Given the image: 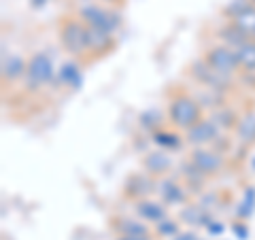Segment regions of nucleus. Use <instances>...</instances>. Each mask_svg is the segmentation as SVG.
Returning a JSON list of instances; mask_svg holds the SVG:
<instances>
[{
  "instance_id": "obj_1",
  "label": "nucleus",
  "mask_w": 255,
  "mask_h": 240,
  "mask_svg": "<svg viewBox=\"0 0 255 240\" xmlns=\"http://www.w3.org/2000/svg\"><path fill=\"white\" fill-rule=\"evenodd\" d=\"M204 117L206 111L194 92H189L183 85L168 90V96H166V119H168V125L185 134L196 123H200Z\"/></svg>"
},
{
  "instance_id": "obj_2",
  "label": "nucleus",
  "mask_w": 255,
  "mask_h": 240,
  "mask_svg": "<svg viewBox=\"0 0 255 240\" xmlns=\"http://www.w3.org/2000/svg\"><path fill=\"white\" fill-rule=\"evenodd\" d=\"M58 43L70 60L87 66V26L77 13H64L58 19Z\"/></svg>"
},
{
  "instance_id": "obj_3",
  "label": "nucleus",
  "mask_w": 255,
  "mask_h": 240,
  "mask_svg": "<svg viewBox=\"0 0 255 240\" xmlns=\"http://www.w3.org/2000/svg\"><path fill=\"white\" fill-rule=\"evenodd\" d=\"M58 70L53 58L47 51H32L26 60V77H23V92L30 96H38L55 85Z\"/></svg>"
},
{
  "instance_id": "obj_4",
  "label": "nucleus",
  "mask_w": 255,
  "mask_h": 240,
  "mask_svg": "<svg viewBox=\"0 0 255 240\" xmlns=\"http://www.w3.org/2000/svg\"><path fill=\"white\" fill-rule=\"evenodd\" d=\"M75 13L79 15V19H81L87 28H98V30L111 32V34H117L119 28H122V23H124L122 11L102 4L98 0L81 4Z\"/></svg>"
},
{
  "instance_id": "obj_5",
  "label": "nucleus",
  "mask_w": 255,
  "mask_h": 240,
  "mask_svg": "<svg viewBox=\"0 0 255 240\" xmlns=\"http://www.w3.org/2000/svg\"><path fill=\"white\" fill-rule=\"evenodd\" d=\"M200 58L206 62V66H209L211 70H215L217 75L226 77V79H232V81H234L238 75H243L241 64H238L236 49H232V47L223 45L219 41L206 45L202 49Z\"/></svg>"
},
{
  "instance_id": "obj_6",
  "label": "nucleus",
  "mask_w": 255,
  "mask_h": 240,
  "mask_svg": "<svg viewBox=\"0 0 255 240\" xmlns=\"http://www.w3.org/2000/svg\"><path fill=\"white\" fill-rule=\"evenodd\" d=\"M185 159L200 174H204L209 181L223 174V170L230 166L228 153L223 149H217V147H194V149L187 151Z\"/></svg>"
},
{
  "instance_id": "obj_7",
  "label": "nucleus",
  "mask_w": 255,
  "mask_h": 240,
  "mask_svg": "<svg viewBox=\"0 0 255 240\" xmlns=\"http://www.w3.org/2000/svg\"><path fill=\"white\" fill-rule=\"evenodd\" d=\"M155 196L162 200L168 209H183V206L189 204L191 200H196L177 172H172V174H168V177L157 181Z\"/></svg>"
},
{
  "instance_id": "obj_8",
  "label": "nucleus",
  "mask_w": 255,
  "mask_h": 240,
  "mask_svg": "<svg viewBox=\"0 0 255 240\" xmlns=\"http://www.w3.org/2000/svg\"><path fill=\"white\" fill-rule=\"evenodd\" d=\"M157 191V181L153 177H149L147 172H132L124 179V185H122V198L128 200L130 204L138 202V200H145V198H153Z\"/></svg>"
},
{
  "instance_id": "obj_9",
  "label": "nucleus",
  "mask_w": 255,
  "mask_h": 240,
  "mask_svg": "<svg viewBox=\"0 0 255 240\" xmlns=\"http://www.w3.org/2000/svg\"><path fill=\"white\" fill-rule=\"evenodd\" d=\"M117 49V34L98 30V28H87V66L94 62H100L109 58Z\"/></svg>"
},
{
  "instance_id": "obj_10",
  "label": "nucleus",
  "mask_w": 255,
  "mask_h": 240,
  "mask_svg": "<svg viewBox=\"0 0 255 240\" xmlns=\"http://www.w3.org/2000/svg\"><path fill=\"white\" fill-rule=\"evenodd\" d=\"M140 168H142V172L149 174V177H153L155 181H159V179L172 174V170H174V157H172V153H168V151L155 147V149L147 151V153H142Z\"/></svg>"
},
{
  "instance_id": "obj_11",
  "label": "nucleus",
  "mask_w": 255,
  "mask_h": 240,
  "mask_svg": "<svg viewBox=\"0 0 255 240\" xmlns=\"http://www.w3.org/2000/svg\"><path fill=\"white\" fill-rule=\"evenodd\" d=\"M221 136H223L221 127L213 121L211 115H206L200 123H196L191 130L185 132V142H187L189 149H194V147H213Z\"/></svg>"
},
{
  "instance_id": "obj_12",
  "label": "nucleus",
  "mask_w": 255,
  "mask_h": 240,
  "mask_svg": "<svg viewBox=\"0 0 255 240\" xmlns=\"http://www.w3.org/2000/svg\"><path fill=\"white\" fill-rule=\"evenodd\" d=\"M109 228L113 236H155L153 228L138 217H130L124 213H113L109 217ZM157 238V236H155Z\"/></svg>"
},
{
  "instance_id": "obj_13",
  "label": "nucleus",
  "mask_w": 255,
  "mask_h": 240,
  "mask_svg": "<svg viewBox=\"0 0 255 240\" xmlns=\"http://www.w3.org/2000/svg\"><path fill=\"white\" fill-rule=\"evenodd\" d=\"M223 15H226V21H232L247 38H255V6L249 4V0L226 6Z\"/></svg>"
},
{
  "instance_id": "obj_14",
  "label": "nucleus",
  "mask_w": 255,
  "mask_h": 240,
  "mask_svg": "<svg viewBox=\"0 0 255 240\" xmlns=\"http://www.w3.org/2000/svg\"><path fill=\"white\" fill-rule=\"evenodd\" d=\"M134 209V215L138 219H142L145 223H149L151 228L159 223L162 219H166L170 215V209L166 206L162 200H155V198H145V200H138V202L132 204Z\"/></svg>"
},
{
  "instance_id": "obj_15",
  "label": "nucleus",
  "mask_w": 255,
  "mask_h": 240,
  "mask_svg": "<svg viewBox=\"0 0 255 240\" xmlns=\"http://www.w3.org/2000/svg\"><path fill=\"white\" fill-rule=\"evenodd\" d=\"M151 142L157 147V149H164V151H168V153H172V151H179L183 147H187V142H185V134L179 132V130H174L172 125H162L159 130H155L153 134H151Z\"/></svg>"
},
{
  "instance_id": "obj_16",
  "label": "nucleus",
  "mask_w": 255,
  "mask_h": 240,
  "mask_svg": "<svg viewBox=\"0 0 255 240\" xmlns=\"http://www.w3.org/2000/svg\"><path fill=\"white\" fill-rule=\"evenodd\" d=\"M26 60L19 53H9L2 58V85H15V83H23L26 77Z\"/></svg>"
},
{
  "instance_id": "obj_17",
  "label": "nucleus",
  "mask_w": 255,
  "mask_h": 240,
  "mask_svg": "<svg viewBox=\"0 0 255 240\" xmlns=\"http://www.w3.org/2000/svg\"><path fill=\"white\" fill-rule=\"evenodd\" d=\"M211 219H213V215L206 211L198 200H191L189 204L179 209V221L189 228H206L211 223Z\"/></svg>"
},
{
  "instance_id": "obj_18",
  "label": "nucleus",
  "mask_w": 255,
  "mask_h": 240,
  "mask_svg": "<svg viewBox=\"0 0 255 240\" xmlns=\"http://www.w3.org/2000/svg\"><path fill=\"white\" fill-rule=\"evenodd\" d=\"M234 138L238 145H243L247 149H251L255 145V113L249 111V113H243L238 123L234 127Z\"/></svg>"
},
{
  "instance_id": "obj_19",
  "label": "nucleus",
  "mask_w": 255,
  "mask_h": 240,
  "mask_svg": "<svg viewBox=\"0 0 255 240\" xmlns=\"http://www.w3.org/2000/svg\"><path fill=\"white\" fill-rule=\"evenodd\" d=\"M217 38H219V43H223V45H228V47H232V49H238L243 43H247L249 38H247L241 30H238L232 21H226L223 26L219 28V32H217Z\"/></svg>"
},
{
  "instance_id": "obj_20",
  "label": "nucleus",
  "mask_w": 255,
  "mask_h": 240,
  "mask_svg": "<svg viewBox=\"0 0 255 240\" xmlns=\"http://www.w3.org/2000/svg\"><path fill=\"white\" fill-rule=\"evenodd\" d=\"M238 64H241L243 75H255V38H249L236 49Z\"/></svg>"
},
{
  "instance_id": "obj_21",
  "label": "nucleus",
  "mask_w": 255,
  "mask_h": 240,
  "mask_svg": "<svg viewBox=\"0 0 255 240\" xmlns=\"http://www.w3.org/2000/svg\"><path fill=\"white\" fill-rule=\"evenodd\" d=\"M166 123H168L166 113H159L157 109H149V111H145V113H140V117H138V125L142 127V130H147L149 136Z\"/></svg>"
},
{
  "instance_id": "obj_22",
  "label": "nucleus",
  "mask_w": 255,
  "mask_h": 240,
  "mask_svg": "<svg viewBox=\"0 0 255 240\" xmlns=\"http://www.w3.org/2000/svg\"><path fill=\"white\" fill-rule=\"evenodd\" d=\"M79 70H81V64H79V62H75V60L66 62L58 70V79H55V83H58V85H70V87H75L77 85V79H79Z\"/></svg>"
},
{
  "instance_id": "obj_23",
  "label": "nucleus",
  "mask_w": 255,
  "mask_h": 240,
  "mask_svg": "<svg viewBox=\"0 0 255 240\" xmlns=\"http://www.w3.org/2000/svg\"><path fill=\"white\" fill-rule=\"evenodd\" d=\"M179 232H181V221H179V217L174 219V217H170V215L153 226V234L157 238H168V240H172L174 236L179 234Z\"/></svg>"
},
{
  "instance_id": "obj_24",
  "label": "nucleus",
  "mask_w": 255,
  "mask_h": 240,
  "mask_svg": "<svg viewBox=\"0 0 255 240\" xmlns=\"http://www.w3.org/2000/svg\"><path fill=\"white\" fill-rule=\"evenodd\" d=\"M98 2H102V4H107V6H113V9H119V11H122V9H124V4H126V0H98Z\"/></svg>"
},
{
  "instance_id": "obj_25",
  "label": "nucleus",
  "mask_w": 255,
  "mask_h": 240,
  "mask_svg": "<svg viewBox=\"0 0 255 240\" xmlns=\"http://www.w3.org/2000/svg\"><path fill=\"white\" fill-rule=\"evenodd\" d=\"M113 240H157L155 236H113Z\"/></svg>"
},
{
  "instance_id": "obj_26",
  "label": "nucleus",
  "mask_w": 255,
  "mask_h": 240,
  "mask_svg": "<svg viewBox=\"0 0 255 240\" xmlns=\"http://www.w3.org/2000/svg\"><path fill=\"white\" fill-rule=\"evenodd\" d=\"M47 4V0H30V6L32 9H41V6Z\"/></svg>"
},
{
  "instance_id": "obj_27",
  "label": "nucleus",
  "mask_w": 255,
  "mask_h": 240,
  "mask_svg": "<svg viewBox=\"0 0 255 240\" xmlns=\"http://www.w3.org/2000/svg\"><path fill=\"white\" fill-rule=\"evenodd\" d=\"M249 4H251V6H255V0H249Z\"/></svg>"
}]
</instances>
